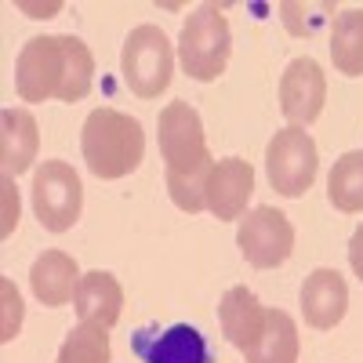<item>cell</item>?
I'll return each mask as SVG.
<instances>
[{
    "mask_svg": "<svg viewBox=\"0 0 363 363\" xmlns=\"http://www.w3.org/2000/svg\"><path fill=\"white\" fill-rule=\"evenodd\" d=\"M29 284H33L37 301H44L48 309L66 306V301L77 298L80 287V269L66 251H44L33 262V272H29Z\"/></svg>",
    "mask_w": 363,
    "mask_h": 363,
    "instance_id": "16",
    "label": "cell"
},
{
    "mask_svg": "<svg viewBox=\"0 0 363 363\" xmlns=\"http://www.w3.org/2000/svg\"><path fill=\"white\" fill-rule=\"evenodd\" d=\"M349 265H352V272L359 277V284H363V225L352 233V240H349Z\"/></svg>",
    "mask_w": 363,
    "mask_h": 363,
    "instance_id": "23",
    "label": "cell"
},
{
    "mask_svg": "<svg viewBox=\"0 0 363 363\" xmlns=\"http://www.w3.org/2000/svg\"><path fill=\"white\" fill-rule=\"evenodd\" d=\"M330 62L342 77H363V11H345L330 26Z\"/></svg>",
    "mask_w": 363,
    "mask_h": 363,
    "instance_id": "18",
    "label": "cell"
},
{
    "mask_svg": "<svg viewBox=\"0 0 363 363\" xmlns=\"http://www.w3.org/2000/svg\"><path fill=\"white\" fill-rule=\"evenodd\" d=\"M298 352H301V338H298V323L291 320V313L269 309L258 342L244 356L247 363H298Z\"/></svg>",
    "mask_w": 363,
    "mask_h": 363,
    "instance_id": "17",
    "label": "cell"
},
{
    "mask_svg": "<svg viewBox=\"0 0 363 363\" xmlns=\"http://www.w3.org/2000/svg\"><path fill=\"white\" fill-rule=\"evenodd\" d=\"M4 294H8V301H4V306H8V320H4V335H0V338H11L15 335V330H18V316H22V301H18V294L11 291V284L4 280Z\"/></svg>",
    "mask_w": 363,
    "mask_h": 363,
    "instance_id": "21",
    "label": "cell"
},
{
    "mask_svg": "<svg viewBox=\"0 0 363 363\" xmlns=\"http://www.w3.org/2000/svg\"><path fill=\"white\" fill-rule=\"evenodd\" d=\"M77 316L80 323H95V327H116L120 313H124V287H120V280L113 277V272H84L80 277V287H77Z\"/></svg>",
    "mask_w": 363,
    "mask_h": 363,
    "instance_id": "13",
    "label": "cell"
},
{
    "mask_svg": "<svg viewBox=\"0 0 363 363\" xmlns=\"http://www.w3.org/2000/svg\"><path fill=\"white\" fill-rule=\"evenodd\" d=\"M255 193V167L240 157H225L215 164L207 182V211L215 215L218 222H233V218H244L247 200Z\"/></svg>",
    "mask_w": 363,
    "mask_h": 363,
    "instance_id": "11",
    "label": "cell"
},
{
    "mask_svg": "<svg viewBox=\"0 0 363 363\" xmlns=\"http://www.w3.org/2000/svg\"><path fill=\"white\" fill-rule=\"evenodd\" d=\"M15 222H18V193L11 189V178L4 174V236L11 233Z\"/></svg>",
    "mask_w": 363,
    "mask_h": 363,
    "instance_id": "22",
    "label": "cell"
},
{
    "mask_svg": "<svg viewBox=\"0 0 363 363\" xmlns=\"http://www.w3.org/2000/svg\"><path fill=\"white\" fill-rule=\"evenodd\" d=\"M265 313L269 309H262V301L255 298V291L229 287L225 298H222V306H218V323H222L225 342L236 345L240 352H247L258 342L262 327H265Z\"/></svg>",
    "mask_w": 363,
    "mask_h": 363,
    "instance_id": "15",
    "label": "cell"
},
{
    "mask_svg": "<svg viewBox=\"0 0 363 363\" xmlns=\"http://www.w3.org/2000/svg\"><path fill=\"white\" fill-rule=\"evenodd\" d=\"M131 349L142 363H215L207 338L193 323L171 327H138L131 335Z\"/></svg>",
    "mask_w": 363,
    "mask_h": 363,
    "instance_id": "9",
    "label": "cell"
},
{
    "mask_svg": "<svg viewBox=\"0 0 363 363\" xmlns=\"http://www.w3.org/2000/svg\"><path fill=\"white\" fill-rule=\"evenodd\" d=\"M120 73L138 99H160V91H167L174 73V51L160 26L145 22L131 29L124 40V55H120Z\"/></svg>",
    "mask_w": 363,
    "mask_h": 363,
    "instance_id": "5",
    "label": "cell"
},
{
    "mask_svg": "<svg viewBox=\"0 0 363 363\" xmlns=\"http://www.w3.org/2000/svg\"><path fill=\"white\" fill-rule=\"evenodd\" d=\"M320 171V157H316V142L309 131L301 128H284L272 135L269 149H265V174L269 186L280 196H301Z\"/></svg>",
    "mask_w": 363,
    "mask_h": 363,
    "instance_id": "6",
    "label": "cell"
},
{
    "mask_svg": "<svg viewBox=\"0 0 363 363\" xmlns=\"http://www.w3.org/2000/svg\"><path fill=\"white\" fill-rule=\"evenodd\" d=\"M55 363H109V335L106 327H95V323H80L73 327L62 349H58V359Z\"/></svg>",
    "mask_w": 363,
    "mask_h": 363,
    "instance_id": "20",
    "label": "cell"
},
{
    "mask_svg": "<svg viewBox=\"0 0 363 363\" xmlns=\"http://www.w3.org/2000/svg\"><path fill=\"white\" fill-rule=\"evenodd\" d=\"M327 200L345 215L363 211V149H352L342 160H335L327 178Z\"/></svg>",
    "mask_w": 363,
    "mask_h": 363,
    "instance_id": "19",
    "label": "cell"
},
{
    "mask_svg": "<svg viewBox=\"0 0 363 363\" xmlns=\"http://www.w3.org/2000/svg\"><path fill=\"white\" fill-rule=\"evenodd\" d=\"M349 309V287L338 269H316L301 284V313L316 330H330Z\"/></svg>",
    "mask_w": 363,
    "mask_h": 363,
    "instance_id": "12",
    "label": "cell"
},
{
    "mask_svg": "<svg viewBox=\"0 0 363 363\" xmlns=\"http://www.w3.org/2000/svg\"><path fill=\"white\" fill-rule=\"evenodd\" d=\"M80 153H84V164L95 178H124L142 164L145 131L135 116L102 106L84 120Z\"/></svg>",
    "mask_w": 363,
    "mask_h": 363,
    "instance_id": "3",
    "label": "cell"
},
{
    "mask_svg": "<svg viewBox=\"0 0 363 363\" xmlns=\"http://www.w3.org/2000/svg\"><path fill=\"white\" fill-rule=\"evenodd\" d=\"M37 145H40V135H37L33 113L15 109V106L0 113V164H4L8 178H18L22 171L33 167Z\"/></svg>",
    "mask_w": 363,
    "mask_h": 363,
    "instance_id": "14",
    "label": "cell"
},
{
    "mask_svg": "<svg viewBox=\"0 0 363 363\" xmlns=\"http://www.w3.org/2000/svg\"><path fill=\"white\" fill-rule=\"evenodd\" d=\"M84 207L80 174L66 160H44L33 174V211L48 233H66L77 225Z\"/></svg>",
    "mask_w": 363,
    "mask_h": 363,
    "instance_id": "7",
    "label": "cell"
},
{
    "mask_svg": "<svg viewBox=\"0 0 363 363\" xmlns=\"http://www.w3.org/2000/svg\"><path fill=\"white\" fill-rule=\"evenodd\" d=\"M157 138L174 207L189 211V215L207 211V182L215 171V160H211V149L203 138L200 113L189 102H167L157 116Z\"/></svg>",
    "mask_w": 363,
    "mask_h": 363,
    "instance_id": "2",
    "label": "cell"
},
{
    "mask_svg": "<svg viewBox=\"0 0 363 363\" xmlns=\"http://www.w3.org/2000/svg\"><path fill=\"white\" fill-rule=\"evenodd\" d=\"M95 84V55L80 37H33L15 62L22 102H80Z\"/></svg>",
    "mask_w": 363,
    "mask_h": 363,
    "instance_id": "1",
    "label": "cell"
},
{
    "mask_svg": "<svg viewBox=\"0 0 363 363\" xmlns=\"http://www.w3.org/2000/svg\"><path fill=\"white\" fill-rule=\"evenodd\" d=\"M327 102V77L316 58H294L280 77V109L291 120V128H309L323 113Z\"/></svg>",
    "mask_w": 363,
    "mask_h": 363,
    "instance_id": "10",
    "label": "cell"
},
{
    "mask_svg": "<svg viewBox=\"0 0 363 363\" xmlns=\"http://www.w3.org/2000/svg\"><path fill=\"white\" fill-rule=\"evenodd\" d=\"M236 244L255 269H277L294 251V225L277 207H255L240 218Z\"/></svg>",
    "mask_w": 363,
    "mask_h": 363,
    "instance_id": "8",
    "label": "cell"
},
{
    "mask_svg": "<svg viewBox=\"0 0 363 363\" xmlns=\"http://www.w3.org/2000/svg\"><path fill=\"white\" fill-rule=\"evenodd\" d=\"M229 55H233V33H229V22H225L222 8L218 4H200L186 18L182 37H178L182 69L200 84H211L225 73Z\"/></svg>",
    "mask_w": 363,
    "mask_h": 363,
    "instance_id": "4",
    "label": "cell"
}]
</instances>
